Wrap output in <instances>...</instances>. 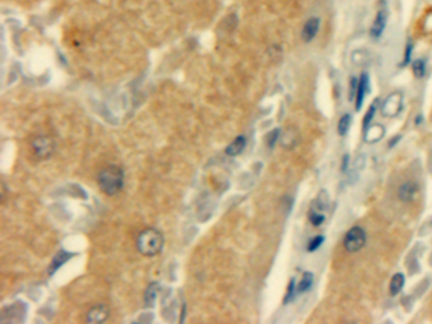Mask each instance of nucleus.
<instances>
[{
  "label": "nucleus",
  "mask_w": 432,
  "mask_h": 324,
  "mask_svg": "<svg viewBox=\"0 0 432 324\" xmlns=\"http://www.w3.org/2000/svg\"><path fill=\"white\" fill-rule=\"evenodd\" d=\"M279 134H280L279 129H274L273 132H270L269 136H267V146L274 147V144L277 143V141L279 139Z\"/></svg>",
  "instance_id": "nucleus-23"
},
{
  "label": "nucleus",
  "mask_w": 432,
  "mask_h": 324,
  "mask_svg": "<svg viewBox=\"0 0 432 324\" xmlns=\"http://www.w3.org/2000/svg\"><path fill=\"white\" fill-rule=\"evenodd\" d=\"M412 47H413L412 42H408L407 47H406V54H404V60H403L402 66H407V65L411 62V56H412Z\"/></svg>",
  "instance_id": "nucleus-24"
},
{
  "label": "nucleus",
  "mask_w": 432,
  "mask_h": 324,
  "mask_svg": "<svg viewBox=\"0 0 432 324\" xmlns=\"http://www.w3.org/2000/svg\"><path fill=\"white\" fill-rule=\"evenodd\" d=\"M32 149L40 160H46L53 154L55 142L48 136H37L32 141Z\"/></svg>",
  "instance_id": "nucleus-4"
},
{
  "label": "nucleus",
  "mask_w": 432,
  "mask_h": 324,
  "mask_svg": "<svg viewBox=\"0 0 432 324\" xmlns=\"http://www.w3.org/2000/svg\"><path fill=\"white\" fill-rule=\"evenodd\" d=\"M157 284H156V282H152V284L150 285V287H148V290H147V292H146V295H145V299H146V302H147L148 299H150V297H151V304L150 305H153V302H155V298H156V290H157Z\"/></svg>",
  "instance_id": "nucleus-22"
},
{
  "label": "nucleus",
  "mask_w": 432,
  "mask_h": 324,
  "mask_svg": "<svg viewBox=\"0 0 432 324\" xmlns=\"http://www.w3.org/2000/svg\"><path fill=\"white\" fill-rule=\"evenodd\" d=\"M388 18H389V12H388L387 5L383 4V7L379 8V10L376 12L373 25H371L370 28L371 38H374V40H379V38L382 37V35L384 33L385 27H387Z\"/></svg>",
  "instance_id": "nucleus-5"
},
{
  "label": "nucleus",
  "mask_w": 432,
  "mask_h": 324,
  "mask_svg": "<svg viewBox=\"0 0 432 324\" xmlns=\"http://www.w3.org/2000/svg\"><path fill=\"white\" fill-rule=\"evenodd\" d=\"M313 284V274L312 272H303L301 281L296 285V294H303V292L308 291Z\"/></svg>",
  "instance_id": "nucleus-15"
},
{
  "label": "nucleus",
  "mask_w": 432,
  "mask_h": 324,
  "mask_svg": "<svg viewBox=\"0 0 432 324\" xmlns=\"http://www.w3.org/2000/svg\"><path fill=\"white\" fill-rule=\"evenodd\" d=\"M404 275L400 274V272H397V274L394 275V276L392 277V280H390V285H389V292L392 297H395V295L399 294L400 291H402L403 286H404Z\"/></svg>",
  "instance_id": "nucleus-13"
},
{
  "label": "nucleus",
  "mask_w": 432,
  "mask_h": 324,
  "mask_svg": "<svg viewBox=\"0 0 432 324\" xmlns=\"http://www.w3.org/2000/svg\"><path fill=\"white\" fill-rule=\"evenodd\" d=\"M295 292H296L295 281H294V279H291L290 282H289L288 291H287V295H285V299H284L285 304H288L289 302H291V300H293V298H294V295H295Z\"/></svg>",
  "instance_id": "nucleus-21"
},
{
  "label": "nucleus",
  "mask_w": 432,
  "mask_h": 324,
  "mask_svg": "<svg viewBox=\"0 0 432 324\" xmlns=\"http://www.w3.org/2000/svg\"><path fill=\"white\" fill-rule=\"evenodd\" d=\"M72 257L71 253L69 252H65V251H60L59 253H57L56 256L53 257V260H52L51 266H49V275L53 274L55 271L57 270V269L60 268V266L64 265L65 262H66L67 260H70V258Z\"/></svg>",
  "instance_id": "nucleus-14"
},
{
  "label": "nucleus",
  "mask_w": 432,
  "mask_h": 324,
  "mask_svg": "<svg viewBox=\"0 0 432 324\" xmlns=\"http://www.w3.org/2000/svg\"><path fill=\"white\" fill-rule=\"evenodd\" d=\"M418 191V185L415 181H406L404 184H402L398 190V196L402 201L404 203H410L415 199L416 194Z\"/></svg>",
  "instance_id": "nucleus-10"
},
{
  "label": "nucleus",
  "mask_w": 432,
  "mask_h": 324,
  "mask_svg": "<svg viewBox=\"0 0 432 324\" xmlns=\"http://www.w3.org/2000/svg\"><path fill=\"white\" fill-rule=\"evenodd\" d=\"M366 233L361 227H353L343 238V247L348 253H356L365 246Z\"/></svg>",
  "instance_id": "nucleus-3"
},
{
  "label": "nucleus",
  "mask_w": 432,
  "mask_h": 324,
  "mask_svg": "<svg viewBox=\"0 0 432 324\" xmlns=\"http://www.w3.org/2000/svg\"><path fill=\"white\" fill-rule=\"evenodd\" d=\"M402 109V95L399 93H393L382 105V114L384 116H395L399 114Z\"/></svg>",
  "instance_id": "nucleus-6"
},
{
  "label": "nucleus",
  "mask_w": 432,
  "mask_h": 324,
  "mask_svg": "<svg viewBox=\"0 0 432 324\" xmlns=\"http://www.w3.org/2000/svg\"><path fill=\"white\" fill-rule=\"evenodd\" d=\"M369 92V76L366 72H364L360 76V79L358 80V89H356V95H355V109L356 111H359L363 107L364 99H365L366 93Z\"/></svg>",
  "instance_id": "nucleus-8"
},
{
  "label": "nucleus",
  "mask_w": 432,
  "mask_h": 324,
  "mask_svg": "<svg viewBox=\"0 0 432 324\" xmlns=\"http://www.w3.org/2000/svg\"><path fill=\"white\" fill-rule=\"evenodd\" d=\"M319 27H321V19L318 17H311L309 19H307L303 28H302V40L307 43L312 42L318 35Z\"/></svg>",
  "instance_id": "nucleus-7"
},
{
  "label": "nucleus",
  "mask_w": 432,
  "mask_h": 324,
  "mask_svg": "<svg viewBox=\"0 0 432 324\" xmlns=\"http://www.w3.org/2000/svg\"><path fill=\"white\" fill-rule=\"evenodd\" d=\"M109 310L104 304L94 305L87 314L88 323H103L108 319Z\"/></svg>",
  "instance_id": "nucleus-9"
},
{
  "label": "nucleus",
  "mask_w": 432,
  "mask_h": 324,
  "mask_svg": "<svg viewBox=\"0 0 432 324\" xmlns=\"http://www.w3.org/2000/svg\"><path fill=\"white\" fill-rule=\"evenodd\" d=\"M412 71L417 79H422L426 75V62L425 60H416L412 62Z\"/></svg>",
  "instance_id": "nucleus-17"
},
{
  "label": "nucleus",
  "mask_w": 432,
  "mask_h": 324,
  "mask_svg": "<svg viewBox=\"0 0 432 324\" xmlns=\"http://www.w3.org/2000/svg\"><path fill=\"white\" fill-rule=\"evenodd\" d=\"M323 241H325V237L322 234H318V235H316V237H313L308 242V246H307V251H308V252H314V251H317L322 246Z\"/></svg>",
  "instance_id": "nucleus-19"
},
{
  "label": "nucleus",
  "mask_w": 432,
  "mask_h": 324,
  "mask_svg": "<svg viewBox=\"0 0 432 324\" xmlns=\"http://www.w3.org/2000/svg\"><path fill=\"white\" fill-rule=\"evenodd\" d=\"M364 132H365L364 138H365L366 142H370V143H374V142L382 139L385 134L384 128L382 126H379V124H375V126H369V128Z\"/></svg>",
  "instance_id": "nucleus-12"
},
{
  "label": "nucleus",
  "mask_w": 432,
  "mask_h": 324,
  "mask_svg": "<svg viewBox=\"0 0 432 324\" xmlns=\"http://www.w3.org/2000/svg\"><path fill=\"white\" fill-rule=\"evenodd\" d=\"M347 163H348V155H345V156H343V160H342V171L346 170V167H347Z\"/></svg>",
  "instance_id": "nucleus-26"
},
{
  "label": "nucleus",
  "mask_w": 432,
  "mask_h": 324,
  "mask_svg": "<svg viewBox=\"0 0 432 324\" xmlns=\"http://www.w3.org/2000/svg\"><path fill=\"white\" fill-rule=\"evenodd\" d=\"M356 89H358V80L355 77H351L350 81V94H348V99H355Z\"/></svg>",
  "instance_id": "nucleus-25"
},
{
  "label": "nucleus",
  "mask_w": 432,
  "mask_h": 324,
  "mask_svg": "<svg viewBox=\"0 0 432 324\" xmlns=\"http://www.w3.org/2000/svg\"><path fill=\"white\" fill-rule=\"evenodd\" d=\"M164 246V237L160 230L148 227L142 230L137 238V248L140 253L147 257H152L160 253Z\"/></svg>",
  "instance_id": "nucleus-2"
},
{
  "label": "nucleus",
  "mask_w": 432,
  "mask_h": 324,
  "mask_svg": "<svg viewBox=\"0 0 432 324\" xmlns=\"http://www.w3.org/2000/svg\"><path fill=\"white\" fill-rule=\"evenodd\" d=\"M308 218L314 227H319V225H322V223H323L325 219H326V218H325V214L322 213V212L314 211V209H311V211H309Z\"/></svg>",
  "instance_id": "nucleus-18"
},
{
  "label": "nucleus",
  "mask_w": 432,
  "mask_h": 324,
  "mask_svg": "<svg viewBox=\"0 0 432 324\" xmlns=\"http://www.w3.org/2000/svg\"><path fill=\"white\" fill-rule=\"evenodd\" d=\"M98 183L101 191L112 196L122 190L124 184V172L119 166L109 165L99 172Z\"/></svg>",
  "instance_id": "nucleus-1"
},
{
  "label": "nucleus",
  "mask_w": 432,
  "mask_h": 324,
  "mask_svg": "<svg viewBox=\"0 0 432 324\" xmlns=\"http://www.w3.org/2000/svg\"><path fill=\"white\" fill-rule=\"evenodd\" d=\"M378 102H379V100H375V102H374L373 104H371V107L368 109V113H366V114H365V116H364V124H363L364 131H366V129L369 128V126H370L371 119H373L374 114H375L376 105H378Z\"/></svg>",
  "instance_id": "nucleus-20"
},
{
  "label": "nucleus",
  "mask_w": 432,
  "mask_h": 324,
  "mask_svg": "<svg viewBox=\"0 0 432 324\" xmlns=\"http://www.w3.org/2000/svg\"><path fill=\"white\" fill-rule=\"evenodd\" d=\"M351 126V115L350 114H343L340 118L337 124V133L338 136H346L348 128Z\"/></svg>",
  "instance_id": "nucleus-16"
},
{
  "label": "nucleus",
  "mask_w": 432,
  "mask_h": 324,
  "mask_svg": "<svg viewBox=\"0 0 432 324\" xmlns=\"http://www.w3.org/2000/svg\"><path fill=\"white\" fill-rule=\"evenodd\" d=\"M246 147V137L245 136H238L226 147V155L228 156H237L240 155L242 151Z\"/></svg>",
  "instance_id": "nucleus-11"
}]
</instances>
